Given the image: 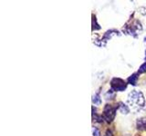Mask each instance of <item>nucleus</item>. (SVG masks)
<instances>
[{"label":"nucleus","instance_id":"5","mask_svg":"<svg viewBox=\"0 0 146 136\" xmlns=\"http://www.w3.org/2000/svg\"><path fill=\"white\" fill-rule=\"evenodd\" d=\"M137 80H138V75L133 74L132 75H131L129 78H128V83H129L130 84H131V85H136Z\"/></svg>","mask_w":146,"mask_h":136},{"label":"nucleus","instance_id":"10","mask_svg":"<svg viewBox=\"0 0 146 136\" xmlns=\"http://www.w3.org/2000/svg\"><path fill=\"white\" fill-rule=\"evenodd\" d=\"M92 133H93V136H100V133L98 128H96V127H93L92 128Z\"/></svg>","mask_w":146,"mask_h":136},{"label":"nucleus","instance_id":"6","mask_svg":"<svg viewBox=\"0 0 146 136\" xmlns=\"http://www.w3.org/2000/svg\"><path fill=\"white\" fill-rule=\"evenodd\" d=\"M118 109L120 110V112H121V113H124V114H126V113L129 112V108H128L127 105H125V104H124V103H119Z\"/></svg>","mask_w":146,"mask_h":136},{"label":"nucleus","instance_id":"3","mask_svg":"<svg viewBox=\"0 0 146 136\" xmlns=\"http://www.w3.org/2000/svg\"><path fill=\"white\" fill-rule=\"evenodd\" d=\"M111 85L112 90L117 91V92L124 91L127 87V84L125 82L120 78H113L111 82Z\"/></svg>","mask_w":146,"mask_h":136},{"label":"nucleus","instance_id":"11","mask_svg":"<svg viewBox=\"0 0 146 136\" xmlns=\"http://www.w3.org/2000/svg\"><path fill=\"white\" fill-rule=\"evenodd\" d=\"M106 136H112V134H111V131L108 130V131H106Z\"/></svg>","mask_w":146,"mask_h":136},{"label":"nucleus","instance_id":"4","mask_svg":"<svg viewBox=\"0 0 146 136\" xmlns=\"http://www.w3.org/2000/svg\"><path fill=\"white\" fill-rule=\"evenodd\" d=\"M137 128L139 130H146V118H141L137 121Z\"/></svg>","mask_w":146,"mask_h":136},{"label":"nucleus","instance_id":"9","mask_svg":"<svg viewBox=\"0 0 146 136\" xmlns=\"http://www.w3.org/2000/svg\"><path fill=\"white\" fill-rule=\"evenodd\" d=\"M144 72H146V62L143 63V65H141L140 66L139 71H138L139 74H143V73H144Z\"/></svg>","mask_w":146,"mask_h":136},{"label":"nucleus","instance_id":"1","mask_svg":"<svg viewBox=\"0 0 146 136\" xmlns=\"http://www.w3.org/2000/svg\"><path fill=\"white\" fill-rule=\"evenodd\" d=\"M128 101H129L130 103H135L137 105H140V106L144 105L143 95L141 92H137V91H132L131 93L129 94Z\"/></svg>","mask_w":146,"mask_h":136},{"label":"nucleus","instance_id":"8","mask_svg":"<svg viewBox=\"0 0 146 136\" xmlns=\"http://www.w3.org/2000/svg\"><path fill=\"white\" fill-rule=\"evenodd\" d=\"M92 31L94 30H99L100 29V26H99V25L96 22V17H94V16H92Z\"/></svg>","mask_w":146,"mask_h":136},{"label":"nucleus","instance_id":"12","mask_svg":"<svg viewBox=\"0 0 146 136\" xmlns=\"http://www.w3.org/2000/svg\"><path fill=\"white\" fill-rule=\"evenodd\" d=\"M145 54H146V50H145ZM145 60H146V56H145Z\"/></svg>","mask_w":146,"mask_h":136},{"label":"nucleus","instance_id":"13","mask_svg":"<svg viewBox=\"0 0 146 136\" xmlns=\"http://www.w3.org/2000/svg\"><path fill=\"white\" fill-rule=\"evenodd\" d=\"M144 41H145V42H146V37H145V38H144Z\"/></svg>","mask_w":146,"mask_h":136},{"label":"nucleus","instance_id":"2","mask_svg":"<svg viewBox=\"0 0 146 136\" xmlns=\"http://www.w3.org/2000/svg\"><path fill=\"white\" fill-rule=\"evenodd\" d=\"M116 109H117V106L114 107L112 105H110V104H106V105H105L104 112H103V118L108 122H111L114 119L115 113H116Z\"/></svg>","mask_w":146,"mask_h":136},{"label":"nucleus","instance_id":"7","mask_svg":"<svg viewBox=\"0 0 146 136\" xmlns=\"http://www.w3.org/2000/svg\"><path fill=\"white\" fill-rule=\"evenodd\" d=\"M92 102L95 104H100V103H102V100H100V94H96L95 95H93Z\"/></svg>","mask_w":146,"mask_h":136}]
</instances>
